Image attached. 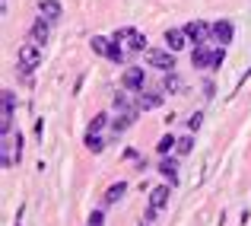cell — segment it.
<instances>
[{
    "mask_svg": "<svg viewBox=\"0 0 251 226\" xmlns=\"http://www.w3.org/2000/svg\"><path fill=\"white\" fill-rule=\"evenodd\" d=\"M121 86L130 89V92H140L143 89V67H127L124 77H121Z\"/></svg>",
    "mask_w": 251,
    "mask_h": 226,
    "instance_id": "cell-7",
    "label": "cell"
},
{
    "mask_svg": "<svg viewBox=\"0 0 251 226\" xmlns=\"http://www.w3.org/2000/svg\"><path fill=\"white\" fill-rule=\"evenodd\" d=\"M102 223H105V214H102V210H96V214L89 217V226H102Z\"/></svg>",
    "mask_w": 251,
    "mask_h": 226,
    "instance_id": "cell-27",
    "label": "cell"
},
{
    "mask_svg": "<svg viewBox=\"0 0 251 226\" xmlns=\"http://www.w3.org/2000/svg\"><path fill=\"white\" fill-rule=\"evenodd\" d=\"M162 89L166 92H181L184 89V83H181V77L175 74V70H169L166 77H162Z\"/></svg>",
    "mask_w": 251,
    "mask_h": 226,
    "instance_id": "cell-18",
    "label": "cell"
},
{
    "mask_svg": "<svg viewBox=\"0 0 251 226\" xmlns=\"http://www.w3.org/2000/svg\"><path fill=\"white\" fill-rule=\"evenodd\" d=\"M213 42H220V45L232 42V23H226V19L213 23Z\"/></svg>",
    "mask_w": 251,
    "mask_h": 226,
    "instance_id": "cell-14",
    "label": "cell"
},
{
    "mask_svg": "<svg viewBox=\"0 0 251 226\" xmlns=\"http://www.w3.org/2000/svg\"><path fill=\"white\" fill-rule=\"evenodd\" d=\"M38 13H42L45 19H48V23H54V19H61V3H57V0H38Z\"/></svg>",
    "mask_w": 251,
    "mask_h": 226,
    "instance_id": "cell-12",
    "label": "cell"
},
{
    "mask_svg": "<svg viewBox=\"0 0 251 226\" xmlns=\"http://www.w3.org/2000/svg\"><path fill=\"white\" fill-rule=\"evenodd\" d=\"M191 64H194V67H213V51H210L207 45H194V51H191Z\"/></svg>",
    "mask_w": 251,
    "mask_h": 226,
    "instance_id": "cell-9",
    "label": "cell"
},
{
    "mask_svg": "<svg viewBox=\"0 0 251 226\" xmlns=\"http://www.w3.org/2000/svg\"><path fill=\"white\" fill-rule=\"evenodd\" d=\"M159 172H162V178H169V185H175V182H178V163H175L172 156H162Z\"/></svg>",
    "mask_w": 251,
    "mask_h": 226,
    "instance_id": "cell-16",
    "label": "cell"
},
{
    "mask_svg": "<svg viewBox=\"0 0 251 226\" xmlns=\"http://www.w3.org/2000/svg\"><path fill=\"white\" fill-rule=\"evenodd\" d=\"M105 124H108V115H96V118L89 121V134H99Z\"/></svg>",
    "mask_w": 251,
    "mask_h": 226,
    "instance_id": "cell-24",
    "label": "cell"
},
{
    "mask_svg": "<svg viewBox=\"0 0 251 226\" xmlns=\"http://www.w3.org/2000/svg\"><path fill=\"white\" fill-rule=\"evenodd\" d=\"M147 64L150 67H159L162 74H169V70H175V51H162V48H150L147 51Z\"/></svg>",
    "mask_w": 251,
    "mask_h": 226,
    "instance_id": "cell-3",
    "label": "cell"
},
{
    "mask_svg": "<svg viewBox=\"0 0 251 226\" xmlns=\"http://www.w3.org/2000/svg\"><path fill=\"white\" fill-rule=\"evenodd\" d=\"M137 112H140V109H130V112H121V115H118L115 121H111V128H115V134H121V131H127L130 124L137 121Z\"/></svg>",
    "mask_w": 251,
    "mask_h": 226,
    "instance_id": "cell-15",
    "label": "cell"
},
{
    "mask_svg": "<svg viewBox=\"0 0 251 226\" xmlns=\"http://www.w3.org/2000/svg\"><path fill=\"white\" fill-rule=\"evenodd\" d=\"M223 61H226V51H223V48H216V51H213V67H220Z\"/></svg>",
    "mask_w": 251,
    "mask_h": 226,
    "instance_id": "cell-28",
    "label": "cell"
},
{
    "mask_svg": "<svg viewBox=\"0 0 251 226\" xmlns=\"http://www.w3.org/2000/svg\"><path fill=\"white\" fill-rule=\"evenodd\" d=\"M86 150H89V153H102L105 150V141L99 134H86Z\"/></svg>",
    "mask_w": 251,
    "mask_h": 226,
    "instance_id": "cell-22",
    "label": "cell"
},
{
    "mask_svg": "<svg viewBox=\"0 0 251 226\" xmlns=\"http://www.w3.org/2000/svg\"><path fill=\"white\" fill-rule=\"evenodd\" d=\"M162 105V92H143L140 89V99H137V109L140 112H153Z\"/></svg>",
    "mask_w": 251,
    "mask_h": 226,
    "instance_id": "cell-11",
    "label": "cell"
},
{
    "mask_svg": "<svg viewBox=\"0 0 251 226\" xmlns=\"http://www.w3.org/2000/svg\"><path fill=\"white\" fill-rule=\"evenodd\" d=\"M19 159H23V134L3 137L0 141V163H3V169H13Z\"/></svg>",
    "mask_w": 251,
    "mask_h": 226,
    "instance_id": "cell-1",
    "label": "cell"
},
{
    "mask_svg": "<svg viewBox=\"0 0 251 226\" xmlns=\"http://www.w3.org/2000/svg\"><path fill=\"white\" fill-rule=\"evenodd\" d=\"M130 92V89H127ZM127 92H115V109L118 112H130V109H137V105H130V96Z\"/></svg>",
    "mask_w": 251,
    "mask_h": 226,
    "instance_id": "cell-21",
    "label": "cell"
},
{
    "mask_svg": "<svg viewBox=\"0 0 251 226\" xmlns=\"http://www.w3.org/2000/svg\"><path fill=\"white\" fill-rule=\"evenodd\" d=\"M13 105H16V92L3 89V112H0V131H3V137H10V128H13Z\"/></svg>",
    "mask_w": 251,
    "mask_h": 226,
    "instance_id": "cell-6",
    "label": "cell"
},
{
    "mask_svg": "<svg viewBox=\"0 0 251 226\" xmlns=\"http://www.w3.org/2000/svg\"><path fill=\"white\" fill-rule=\"evenodd\" d=\"M201 121H203V115H201V112H194V115L188 118V131H191V134H194V131L201 128Z\"/></svg>",
    "mask_w": 251,
    "mask_h": 226,
    "instance_id": "cell-26",
    "label": "cell"
},
{
    "mask_svg": "<svg viewBox=\"0 0 251 226\" xmlns=\"http://www.w3.org/2000/svg\"><path fill=\"white\" fill-rule=\"evenodd\" d=\"M115 38H118V42L124 38V42L130 45V51H143V48H147V38H143L137 29H118V32H115Z\"/></svg>",
    "mask_w": 251,
    "mask_h": 226,
    "instance_id": "cell-8",
    "label": "cell"
},
{
    "mask_svg": "<svg viewBox=\"0 0 251 226\" xmlns=\"http://www.w3.org/2000/svg\"><path fill=\"white\" fill-rule=\"evenodd\" d=\"M105 57H108V61H115V64L124 61V51H121V45H118V38H111V42H108V55H105Z\"/></svg>",
    "mask_w": 251,
    "mask_h": 226,
    "instance_id": "cell-20",
    "label": "cell"
},
{
    "mask_svg": "<svg viewBox=\"0 0 251 226\" xmlns=\"http://www.w3.org/2000/svg\"><path fill=\"white\" fill-rule=\"evenodd\" d=\"M92 51H96V55H108V38L96 35V38H92Z\"/></svg>",
    "mask_w": 251,
    "mask_h": 226,
    "instance_id": "cell-25",
    "label": "cell"
},
{
    "mask_svg": "<svg viewBox=\"0 0 251 226\" xmlns=\"http://www.w3.org/2000/svg\"><path fill=\"white\" fill-rule=\"evenodd\" d=\"M203 96H207V99H213V83H210V80L203 83Z\"/></svg>",
    "mask_w": 251,
    "mask_h": 226,
    "instance_id": "cell-29",
    "label": "cell"
},
{
    "mask_svg": "<svg viewBox=\"0 0 251 226\" xmlns=\"http://www.w3.org/2000/svg\"><path fill=\"white\" fill-rule=\"evenodd\" d=\"M124 191H127V182H115L108 185V191H105V204H118L124 198Z\"/></svg>",
    "mask_w": 251,
    "mask_h": 226,
    "instance_id": "cell-17",
    "label": "cell"
},
{
    "mask_svg": "<svg viewBox=\"0 0 251 226\" xmlns=\"http://www.w3.org/2000/svg\"><path fill=\"white\" fill-rule=\"evenodd\" d=\"M181 156H188L191 150H194V134H184V137H178V147H175Z\"/></svg>",
    "mask_w": 251,
    "mask_h": 226,
    "instance_id": "cell-23",
    "label": "cell"
},
{
    "mask_svg": "<svg viewBox=\"0 0 251 226\" xmlns=\"http://www.w3.org/2000/svg\"><path fill=\"white\" fill-rule=\"evenodd\" d=\"M178 147V137H172V134H166V137H159V143H156V150L162 153V156H169L172 150Z\"/></svg>",
    "mask_w": 251,
    "mask_h": 226,
    "instance_id": "cell-19",
    "label": "cell"
},
{
    "mask_svg": "<svg viewBox=\"0 0 251 226\" xmlns=\"http://www.w3.org/2000/svg\"><path fill=\"white\" fill-rule=\"evenodd\" d=\"M184 32H188V38L194 45H207L210 38H213V26H207L203 19H194V23H188L184 26Z\"/></svg>",
    "mask_w": 251,
    "mask_h": 226,
    "instance_id": "cell-4",
    "label": "cell"
},
{
    "mask_svg": "<svg viewBox=\"0 0 251 226\" xmlns=\"http://www.w3.org/2000/svg\"><path fill=\"white\" fill-rule=\"evenodd\" d=\"M29 38H32V42H38V45H45V42H48V19H45V16H38L35 23H32Z\"/></svg>",
    "mask_w": 251,
    "mask_h": 226,
    "instance_id": "cell-13",
    "label": "cell"
},
{
    "mask_svg": "<svg viewBox=\"0 0 251 226\" xmlns=\"http://www.w3.org/2000/svg\"><path fill=\"white\" fill-rule=\"evenodd\" d=\"M169 204V185H159V188L150 191V210H147V220H156L159 210Z\"/></svg>",
    "mask_w": 251,
    "mask_h": 226,
    "instance_id": "cell-5",
    "label": "cell"
},
{
    "mask_svg": "<svg viewBox=\"0 0 251 226\" xmlns=\"http://www.w3.org/2000/svg\"><path fill=\"white\" fill-rule=\"evenodd\" d=\"M188 45V32L184 29H166V48L169 51H181Z\"/></svg>",
    "mask_w": 251,
    "mask_h": 226,
    "instance_id": "cell-10",
    "label": "cell"
},
{
    "mask_svg": "<svg viewBox=\"0 0 251 226\" xmlns=\"http://www.w3.org/2000/svg\"><path fill=\"white\" fill-rule=\"evenodd\" d=\"M16 61H19V67H23V70H32V67H38V61H42V45H38V42H32V38H29V42H25L23 48L16 51Z\"/></svg>",
    "mask_w": 251,
    "mask_h": 226,
    "instance_id": "cell-2",
    "label": "cell"
}]
</instances>
